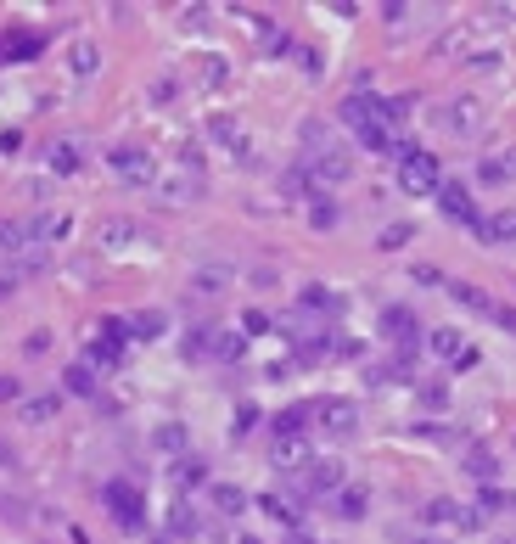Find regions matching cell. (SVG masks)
Masks as SVG:
<instances>
[{
  "label": "cell",
  "mask_w": 516,
  "mask_h": 544,
  "mask_svg": "<svg viewBox=\"0 0 516 544\" xmlns=\"http://www.w3.org/2000/svg\"><path fill=\"white\" fill-rule=\"evenodd\" d=\"M365 511H371V494H365L359 483H343V488H337V516H343V522H359Z\"/></svg>",
  "instance_id": "19"
},
{
  "label": "cell",
  "mask_w": 516,
  "mask_h": 544,
  "mask_svg": "<svg viewBox=\"0 0 516 544\" xmlns=\"http://www.w3.org/2000/svg\"><path fill=\"white\" fill-rule=\"evenodd\" d=\"M483 242H516V208H500L494 219H483Z\"/></svg>",
  "instance_id": "22"
},
{
  "label": "cell",
  "mask_w": 516,
  "mask_h": 544,
  "mask_svg": "<svg viewBox=\"0 0 516 544\" xmlns=\"http://www.w3.org/2000/svg\"><path fill=\"white\" fill-rule=\"evenodd\" d=\"M421 522H432V528H438V522H455V528L477 533L483 528V511H477V505H455V500H432L427 511H421Z\"/></svg>",
  "instance_id": "11"
},
{
  "label": "cell",
  "mask_w": 516,
  "mask_h": 544,
  "mask_svg": "<svg viewBox=\"0 0 516 544\" xmlns=\"http://www.w3.org/2000/svg\"><path fill=\"white\" fill-rule=\"evenodd\" d=\"M0 460H12V455H6V449H0Z\"/></svg>",
  "instance_id": "44"
},
{
  "label": "cell",
  "mask_w": 516,
  "mask_h": 544,
  "mask_svg": "<svg viewBox=\"0 0 516 544\" xmlns=\"http://www.w3.org/2000/svg\"><path fill=\"white\" fill-rule=\"evenodd\" d=\"M174 483H180V488H208V460L180 455V460H174Z\"/></svg>",
  "instance_id": "21"
},
{
  "label": "cell",
  "mask_w": 516,
  "mask_h": 544,
  "mask_svg": "<svg viewBox=\"0 0 516 544\" xmlns=\"http://www.w3.org/2000/svg\"><path fill=\"white\" fill-rule=\"evenodd\" d=\"M427 348H432L438 359H444V365H455V371H472V365H477V348L466 343L460 331H449V326L427 331Z\"/></svg>",
  "instance_id": "6"
},
{
  "label": "cell",
  "mask_w": 516,
  "mask_h": 544,
  "mask_svg": "<svg viewBox=\"0 0 516 544\" xmlns=\"http://www.w3.org/2000/svg\"><path fill=\"white\" fill-rule=\"evenodd\" d=\"M477 511H511L516 516V494H511V488H494V483H488L483 494H477Z\"/></svg>",
  "instance_id": "30"
},
{
  "label": "cell",
  "mask_w": 516,
  "mask_h": 544,
  "mask_svg": "<svg viewBox=\"0 0 516 544\" xmlns=\"http://www.w3.org/2000/svg\"><path fill=\"white\" fill-rule=\"evenodd\" d=\"M152 444H158L163 455H174V460H180V455H186V444H191V432L180 427V421H163V427L152 432Z\"/></svg>",
  "instance_id": "20"
},
{
  "label": "cell",
  "mask_w": 516,
  "mask_h": 544,
  "mask_svg": "<svg viewBox=\"0 0 516 544\" xmlns=\"http://www.w3.org/2000/svg\"><path fill=\"white\" fill-rule=\"evenodd\" d=\"M309 174H315V180H326V186H343L348 174H354V163H348V152L343 146H320V152H309Z\"/></svg>",
  "instance_id": "8"
},
{
  "label": "cell",
  "mask_w": 516,
  "mask_h": 544,
  "mask_svg": "<svg viewBox=\"0 0 516 544\" xmlns=\"http://www.w3.org/2000/svg\"><path fill=\"white\" fill-rule=\"evenodd\" d=\"M309 202H315V208H309V225H315V230H331L337 219H343V214H337V202H331L326 191H309Z\"/></svg>",
  "instance_id": "27"
},
{
  "label": "cell",
  "mask_w": 516,
  "mask_h": 544,
  "mask_svg": "<svg viewBox=\"0 0 516 544\" xmlns=\"http://www.w3.org/2000/svg\"><path fill=\"white\" fill-rule=\"evenodd\" d=\"M438 124H444L449 135H460V141H472L477 129H483V107H477L472 96H455V101L444 107V118H438Z\"/></svg>",
  "instance_id": "10"
},
{
  "label": "cell",
  "mask_w": 516,
  "mask_h": 544,
  "mask_svg": "<svg viewBox=\"0 0 516 544\" xmlns=\"http://www.w3.org/2000/svg\"><path fill=\"white\" fill-rule=\"evenodd\" d=\"M107 163H113V174L118 180H129V186H152V180H158V163L146 158L141 146H118Z\"/></svg>",
  "instance_id": "7"
},
{
  "label": "cell",
  "mask_w": 516,
  "mask_h": 544,
  "mask_svg": "<svg viewBox=\"0 0 516 544\" xmlns=\"http://www.w3.org/2000/svg\"><path fill=\"white\" fill-rule=\"evenodd\" d=\"M505 544H516V539H505Z\"/></svg>",
  "instance_id": "45"
},
{
  "label": "cell",
  "mask_w": 516,
  "mask_h": 544,
  "mask_svg": "<svg viewBox=\"0 0 516 544\" xmlns=\"http://www.w3.org/2000/svg\"><path fill=\"white\" fill-rule=\"evenodd\" d=\"M337 488H343V460H309L298 477L303 500H337Z\"/></svg>",
  "instance_id": "4"
},
{
  "label": "cell",
  "mask_w": 516,
  "mask_h": 544,
  "mask_svg": "<svg viewBox=\"0 0 516 544\" xmlns=\"http://www.w3.org/2000/svg\"><path fill=\"white\" fill-rule=\"evenodd\" d=\"M258 511L270 516V522H281L287 533H298V528H303V511H298L292 500H281V494H264V500H258Z\"/></svg>",
  "instance_id": "16"
},
{
  "label": "cell",
  "mask_w": 516,
  "mask_h": 544,
  "mask_svg": "<svg viewBox=\"0 0 516 544\" xmlns=\"http://www.w3.org/2000/svg\"><path fill=\"white\" fill-rule=\"evenodd\" d=\"M287 544H315V539H309V533L298 528V533H287Z\"/></svg>",
  "instance_id": "42"
},
{
  "label": "cell",
  "mask_w": 516,
  "mask_h": 544,
  "mask_svg": "<svg viewBox=\"0 0 516 544\" xmlns=\"http://www.w3.org/2000/svg\"><path fill=\"white\" fill-rule=\"evenodd\" d=\"M96 45H73V73H79V79H90V73H96Z\"/></svg>",
  "instance_id": "36"
},
{
  "label": "cell",
  "mask_w": 516,
  "mask_h": 544,
  "mask_svg": "<svg viewBox=\"0 0 516 544\" xmlns=\"http://www.w3.org/2000/svg\"><path fill=\"white\" fill-rule=\"evenodd\" d=\"M208 129H214V141H225L230 152H236V158H247V135H242L236 124H230V118H214Z\"/></svg>",
  "instance_id": "31"
},
{
  "label": "cell",
  "mask_w": 516,
  "mask_h": 544,
  "mask_svg": "<svg viewBox=\"0 0 516 544\" xmlns=\"http://www.w3.org/2000/svg\"><path fill=\"white\" fill-rule=\"evenodd\" d=\"M242 326H247V331H264V326H270V315H264V309H247Z\"/></svg>",
  "instance_id": "40"
},
{
  "label": "cell",
  "mask_w": 516,
  "mask_h": 544,
  "mask_svg": "<svg viewBox=\"0 0 516 544\" xmlns=\"http://www.w3.org/2000/svg\"><path fill=\"white\" fill-rule=\"evenodd\" d=\"M242 348H247V337H236V331H219L214 359H242Z\"/></svg>",
  "instance_id": "37"
},
{
  "label": "cell",
  "mask_w": 516,
  "mask_h": 544,
  "mask_svg": "<svg viewBox=\"0 0 516 544\" xmlns=\"http://www.w3.org/2000/svg\"><path fill=\"white\" fill-rule=\"evenodd\" d=\"M163 331H169V315H163V309H141V315L129 320V337H146V343L163 337Z\"/></svg>",
  "instance_id": "23"
},
{
  "label": "cell",
  "mask_w": 516,
  "mask_h": 544,
  "mask_svg": "<svg viewBox=\"0 0 516 544\" xmlns=\"http://www.w3.org/2000/svg\"><path fill=\"white\" fill-rule=\"evenodd\" d=\"M214 348H219V326H197L186 337V359H214Z\"/></svg>",
  "instance_id": "25"
},
{
  "label": "cell",
  "mask_w": 516,
  "mask_h": 544,
  "mask_svg": "<svg viewBox=\"0 0 516 544\" xmlns=\"http://www.w3.org/2000/svg\"><path fill=\"white\" fill-rule=\"evenodd\" d=\"M169 528H174V539H197L202 522H197V511H191V505L180 500V505H174V516H169Z\"/></svg>",
  "instance_id": "29"
},
{
  "label": "cell",
  "mask_w": 516,
  "mask_h": 544,
  "mask_svg": "<svg viewBox=\"0 0 516 544\" xmlns=\"http://www.w3.org/2000/svg\"><path fill=\"white\" fill-rule=\"evenodd\" d=\"M477 180L483 186H511L516 180V152H494V158L477 163Z\"/></svg>",
  "instance_id": "14"
},
{
  "label": "cell",
  "mask_w": 516,
  "mask_h": 544,
  "mask_svg": "<svg viewBox=\"0 0 516 544\" xmlns=\"http://www.w3.org/2000/svg\"><path fill=\"white\" fill-rule=\"evenodd\" d=\"M416 544H449V539H432V533H421V539Z\"/></svg>",
  "instance_id": "43"
},
{
  "label": "cell",
  "mask_w": 516,
  "mask_h": 544,
  "mask_svg": "<svg viewBox=\"0 0 516 544\" xmlns=\"http://www.w3.org/2000/svg\"><path fill=\"white\" fill-rule=\"evenodd\" d=\"M208 494H214V505H219L225 516H242V511H247V494H242L236 483H208Z\"/></svg>",
  "instance_id": "24"
},
{
  "label": "cell",
  "mask_w": 516,
  "mask_h": 544,
  "mask_svg": "<svg viewBox=\"0 0 516 544\" xmlns=\"http://www.w3.org/2000/svg\"><path fill=\"white\" fill-rule=\"evenodd\" d=\"M421 404H427V410H444V404H449V387H444V382L421 387Z\"/></svg>",
  "instance_id": "38"
},
{
  "label": "cell",
  "mask_w": 516,
  "mask_h": 544,
  "mask_svg": "<svg viewBox=\"0 0 516 544\" xmlns=\"http://www.w3.org/2000/svg\"><path fill=\"white\" fill-rule=\"evenodd\" d=\"M449 298H455V303H466V309H472V315H483V320H494V315H500V303L488 298L483 287H472V281H449Z\"/></svg>",
  "instance_id": "13"
},
{
  "label": "cell",
  "mask_w": 516,
  "mask_h": 544,
  "mask_svg": "<svg viewBox=\"0 0 516 544\" xmlns=\"http://www.w3.org/2000/svg\"><path fill=\"white\" fill-rule=\"evenodd\" d=\"M399 186H404V197H438L444 163L432 158V152H421V146L399 141Z\"/></svg>",
  "instance_id": "1"
},
{
  "label": "cell",
  "mask_w": 516,
  "mask_h": 544,
  "mask_svg": "<svg viewBox=\"0 0 516 544\" xmlns=\"http://www.w3.org/2000/svg\"><path fill=\"white\" fill-rule=\"evenodd\" d=\"M12 399H23V387H17L12 376H0V404H12Z\"/></svg>",
  "instance_id": "41"
},
{
  "label": "cell",
  "mask_w": 516,
  "mask_h": 544,
  "mask_svg": "<svg viewBox=\"0 0 516 544\" xmlns=\"http://www.w3.org/2000/svg\"><path fill=\"white\" fill-rule=\"evenodd\" d=\"M101 247H113V253H124V247H135V242H146V225H135V219H101Z\"/></svg>",
  "instance_id": "12"
},
{
  "label": "cell",
  "mask_w": 516,
  "mask_h": 544,
  "mask_svg": "<svg viewBox=\"0 0 516 544\" xmlns=\"http://www.w3.org/2000/svg\"><path fill=\"white\" fill-rule=\"evenodd\" d=\"M17 410H23V421H51V416L62 410V393H40V399H23Z\"/></svg>",
  "instance_id": "26"
},
{
  "label": "cell",
  "mask_w": 516,
  "mask_h": 544,
  "mask_svg": "<svg viewBox=\"0 0 516 544\" xmlns=\"http://www.w3.org/2000/svg\"><path fill=\"white\" fill-rule=\"evenodd\" d=\"M225 281H230V270H225V264H208V270H197V281H191V287H197L202 298H214V292L225 287Z\"/></svg>",
  "instance_id": "34"
},
{
  "label": "cell",
  "mask_w": 516,
  "mask_h": 544,
  "mask_svg": "<svg viewBox=\"0 0 516 544\" xmlns=\"http://www.w3.org/2000/svg\"><path fill=\"white\" fill-rule=\"evenodd\" d=\"M29 247H34L29 219H0V253H29Z\"/></svg>",
  "instance_id": "18"
},
{
  "label": "cell",
  "mask_w": 516,
  "mask_h": 544,
  "mask_svg": "<svg viewBox=\"0 0 516 544\" xmlns=\"http://www.w3.org/2000/svg\"><path fill=\"white\" fill-rule=\"evenodd\" d=\"M101 500H107V511H113V522L124 533H141L146 528V500H141V488L129 483V477H113V483L101 488Z\"/></svg>",
  "instance_id": "2"
},
{
  "label": "cell",
  "mask_w": 516,
  "mask_h": 544,
  "mask_svg": "<svg viewBox=\"0 0 516 544\" xmlns=\"http://www.w3.org/2000/svg\"><path fill=\"white\" fill-rule=\"evenodd\" d=\"M466 472H472L477 477V483H494V455H488V449L483 444H472V449H466Z\"/></svg>",
  "instance_id": "28"
},
{
  "label": "cell",
  "mask_w": 516,
  "mask_h": 544,
  "mask_svg": "<svg viewBox=\"0 0 516 544\" xmlns=\"http://www.w3.org/2000/svg\"><path fill=\"white\" fill-rule=\"evenodd\" d=\"M270 460H275V466H287V472H303L315 455H309V444H303V438H275Z\"/></svg>",
  "instance_id": "15"
},
{
  "label": "cell",
  "mask_w": 516,
  "mask_h": 544,
  "mask_svg": "<svg viewBox=\"0 0 516 544\" xmlns=\"http://www.w3.org/2000/svg\"><path fill=\"white\" fill-rule=\"evenodd\" d=\"M382 331L399 343V365L410 371V354H416V343H421V320L404 309V303H387L382 309Z\"/></svg>",
  "instance_id": "3"
},
{
  "label": "cell",
  "mask_w": 516,
  "mask_h": 544,
  "mask_svg": "<svg viewBox=\"0 0 516 544\" xmlns=\"http://www.w3.org/2000/svg\"><path fill=\"white\" fill-rule=\"evenodd\" d=\"M253 421H258V410H253V404H242V410H236V438H247V432H253Z\"/></svg>",
  "instance_id": "39"
},
{
  "label": "cell",
  "mask_w": 516,
  "mask_h": 544,
  "mask_svg": "<svg viewBox=\"0 0 516 544\" xmlns=\"http://www.w3.org/2000/svg\"><path fill=\"white\" fill-rule=\"evenodd\" d=\"M298 303L309 309V315H337V309H343V298H337L331 287H320V281H309V287L298 292Z\"/></svg>",
  "instance_id": "17"
},
{
  "label": "cell",
  "mask_w": 516,
  "mask_h": 544,
  "mask_svg": "<svg viewBox=\"0 0 516 544\" xmlns=\"http://www.w3.org/2000/svg\"><path fill=\"white\" fill-rule=\"evenodd\" d=\"M51 174H79V146H73V141L51 146Z\"/></svg>",
  "instance_id": "32"
},
{
  "label": "cell",
  "mask_w": 516,
  "mask_h": 544,
  "mask_svg": "<svg viewBox=\"0 0 516 544\" xmlns=\"http://www.w3.org/2000/svg\"><path fill=\"white\" fill-rule=\"evenodd\" d=\"M309 410H315V421H320L326 432H337V438L359 427V404H354V399H315Z\"/></svg>",
  "instance_id": "9"
},
{
  "label": "cell",
  "mask_w": 516,
  "mask_h": 544,
  "mask_svg": "<svg viewBox=\"0 0 516 544\" xmlns=\"http://www.w3.org/2000/svg\"><path fill=\"white\" fill-rule=\"evenodd\" d=\"M410 236H416V225H387L382 236H376V247H382V253H399V247L410 242Z\"/></svg>",
  "instance_id": "35"
},
{
  "label": "cell",
  "mask_w": 516,
  "mask_h": 544,
  "mask_svg": "<svg viewBox=\"0 0 516 544\" xmlns=\"http://www.w3.org/2000/svg\"><path fill=\"white\" fill-rule=\"evenodd\" d=\"M62 382H68V393H79V399H96V371H90V365H73Z\"/></svg>",
  "instance_id": "33"
},
{
  "label": "cell",
  "mask_w": 516,
  "mask_h": 544,
  "mask_svg": "<svg viewBox=\"0 0 516 544\" xmlns=\"http://www.w3.org/2000/svg\"><path fill=\"white\" fill-rule=\"evenodd\" d=\"M438 208H444V214L455 219V225H466V230L477 236V242H483V214H477V202H472V191H466V186L444 180V186H438Z\"/></svg>",
  "instance_id": "5"
}]
</instances>
